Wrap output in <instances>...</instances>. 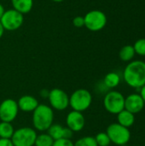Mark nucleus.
I'll use <instances>...</instances> for the list:
<instances>
[{"label": "nucleus", "mask_w": 145, "mask_h": 146, "mask_svg": "<svg viewBox=\"0 0 145 146\" xmlns=\"http://www.w3.org/2000/svg\"><path fill=\"white\" fill-rule=\"evenodd\" d=\"M37 135L33 127H22L15 130L11 141L14 146H34Z\"/></svg>", "instance_id": "5"}, {"label": "nucleus", "mask_w": 145, "mask_h": 146, "mask_svg": "<svg viewBox=\"0 0 145 146\" xmlns=\"http://www.w3.org/2000/svg\"><path fill=\"white\" fill-rule=\"evenodd\" d=\"M0 22L4 30L15 31L19 29L24 22V15L16 11L14 9L5 10Z\"/></svg>", "instance_id": "8"}, {"label": "nucleus", "mask_w": 145, "mask_h": 146, "mask_svg": "<svg viewBox=\"0 0 145 146\" xmlns=\"http://www.w3.org/2000/svg\"><path fill=\"white\" fill-rule=\"evenodd\" d=\"M3 33H4V29H3V26H2V24H1V22H0V38L3 37Z\"/></svg>", "instance_id": "30"}, {"label": "nucleus", "mask_w": 145, "mask_h": 146, "mask_svg": "<svg viewBox=\"0 0 145 146\" xmlns=\"http://www.w3.org/2000/svg\"><path fill=\"white\" fill-rule=\"evenodd\" d=\"M19 110L25 113H32L35 109L38 106L39 103L37 98L31 95L21 96L17 101Z\"/></svg>", "instance_id": "13"}, {"label": "nucleus", "mask_w": 145, "mask_h": 146, "mask_svg": "<svg viewBox=\"0 0 145 146\" xmlns=\"http://www.w3.org/2000/svg\"><path fill=\"white\" fill-rule=\"evenodd\" d=\"M117 123L125 127H131L135 122V115L127 111L126 110H123L119 114H117Z\"/></svg>", "instance_id": "15"}, {"label": "nucleus", "mask_w": 145, "mask_h": 146, "mask_svg": "<svg viewBox=\"0 0 145 146\" xmlns=\"http://www.w3.org/2000/svg\"><path fill=\"white\" fill-rule=\"evenodd\" d=\"M54 110L50 105L39 104L32 112V127L38 132H46L54 123Z\"/></svg>", "instance_id": "2"}, {"label": "nucleus", "mask_w": 145, "mask_h": 146, "mask_svg": "<svg viewBox=\"0 0 145 146\" xmlns=\"http://www.w3.org/2000/svg\"><path fill=\"white\" fill-rule=\"evenodd\" d=\"M95 139H96V142H97V146H109L110 144H111L109 137L108 136L106 132L98 133L95 136Z\"/></svg>", "instance_id": "22"}, {"label": "nucleus", "mask_w": 145, "mask_h": 146, "mask_svg": "<svg viewBox=\"0 0 145 146\" xmlns=\"http://www.w3.org/2000/svg\"><path fill=\"white\" fill-rule=\"evenodd\" d=\"M15 132V128L10 122L0 121V139H11Z\"/></svg>", "instance_id": "18"}, {"label": "nucleus", "mask_w": 145, "mask_h": 146, "mask_svg": "<svg viewBox=\"0 0 145 146\" xmlns=\"http://www.w3.org/2000/svg\"><path fill=\"white\" fill-rule=\"evenodd\" d=\"M135 53L139 56H145V38L138 39L133 45Z\"/></svg>", "instance_id": "23"}, {"label": "nucleus", "mask_w": 145, "mask_h": 146, "mask_svg": "<svg viewBox=\"0 0 145 146\" xmlns=\"http://www.w3.org/2000/svg\"><path fill=\"white\" fill-rule=\"evenodd\" d=\"M51 1H53L55 3H61V2H63L64 0H51Z\"/></svg>", "instance_id": "31"}, {"label": "nucleus", "mask_w": 145, "mask_h": 146, "mask_svg": "<svg viewBox=\"0 0 145 146\" xmlns=\"http://www.w3.org/2000/svg\"><path fill=\"white\" fill-rule=\"evenodd\" d=\"M52 146H74L73 142L71 139H61L54 141V144Z\"/></svg>", "instance_id": "24"}, {"label": "nucleus", "mask_w": 145, "mask_h": 146, "mask_svg": "<svg viewBox=\"0 0 145 146\" xmlns=\"http://www.w3.org/2000/svg\"><path fill=\"white\" fill-rule=\"evenodd\" d=\"M64 131L65 127H62L58 123H53L46 132L55 141L57 139H64Z\"/></svg>", "instance_id": "17"}, {"label": "nucleus", "mask_w": 145, "mask_h": 146, "mask_svg": "<svg viewBox=\"0 0 145 146\" xmlns=\"http://www.w3.org/2000/svg\"><path fill=\"white\" fill-rule=\"evenodd\" d=\"M73 25L77 27V28H81L83 27H85V20H84V16H75L73 19Z\"/></svg>", "instance_id": "25"}, {"label": "nucleus", "mask_w": 145, "mask_h": 146, "mask_svg": "<svg viewBox=\"0 0 145 146\" xmlns=\"http://www.w3.org/2000/svg\"><path fill=\"white\" fill-rule=\"evenodd\" d=\"M139 95L141 96V98H143V100H144V102L145 104V85L140 88V93H139Z\"/></svg>", "instance_id": "28"}, {"label": "nucleus", "mask_w": 145, "mask_h": 146, "mask_svg": "<svg viewBox=\"0 0 145 146\" xmlns=\"http://www.w3.org/2000/svg\"><path fill=\"white\" fill-rule=\"evenodd\" d=\"M49 93H50V91L48 89H42L39 92V96L41 98H43L44 99H46L49 97Z\"/></svg>", "instance_id": "27"}, {"label": "nucleus", "mask_w": 145, "mask_h": 146, "mask_svg": "<svg viewBox=\"0 0 145 146\" xmlns=\"http://www.w3.org/2000/svg\"><path fill=\"white\" fill-rule=\"evenodd\" d=\"M53 144L54 139L47 133H42L37 135L34 146H52Z\"/></svg>", "instance_id": "20"}, {"label": "nucleus", "mask_w": 145, "mask_h": 146, "mask_svg": "<svg viewBox=\"0 0 145 146\" xmlns=\"http://www.w3.org/2000/svg\"><path fill=\"white\" fill-rule=\"evenodd\" d=\"M85 125V119L81 112L75 110L70 111L66 116V127L73 133H78L83 130Z\"/></svg>", "instance_id": "11"}, {"label": "nucleus", "mask_w": 145, "mask_h": 146, "mask_svg": "<svg viewBox=\"0 0 145 146\" xmlns=\"http://www.w3.org/2000/svg\"><path fill=\"white\" fill-rule=\"evenodd\" d=\"M13 9L22 15L28 14L33 7V0H11Z\"/></svg>", "instance_id": "14"}, {"label": "nucleus", "mask_w": 145, "mask_h": 146, "mask_svg": "<svg viewBox=\"0 0 145 146\" xmlns=\"http://www.w3.org/2000/svg\"><path fill=\"white\" fill-rule=\"evenodd\" d=\"M47 99L52 110L63 111L69 107V96L62 89L53 88L50 91Z\"/></svg>", "instance_id": "9"}, {"label": "nucleus", "mask_w": 145, "mask_h": 146, "mask_svg": "<svg viewBox=\"0 0 145 146\" xmlns=\"http://www.w3.org/2000/svg\"><path fill=\"white\" fill-rule=\"evenodd\" d=\"M103 82V85L105 86V87H107L109 89H113V88L117 87L120 85L121 77L117 73L110 72L105 75Z\"/></svg>", "instance_id": "16"}, {"label": "nucleus", "mask_w": 145, "mask_h": 146, "mask_svg": "<svg viewBox=\"0 0 145 146\" xmlns=\"http://www.w3.org/2000/svg\"><path fill=\"white\" fill-rule=\"evenodd\" d=\"M5 12V9H4V7L3 6V4H1L0 3V19L2 18V16H3V13Z\"/></svg>", "instance_id": "29"}, {"label": "nucleus", "mask_w": 145, "mask_h": 146, "mask_svg": "<svg viewBox=\"0 0 145 146\" xmlns=\"http://www.w3.org/2000/svg\"><path fill=\"white\" fill-rule=\"evenodd\" d=\"M74 146H97L95 137L92 136H85L77 139L74 143Z\"/></svg>", "instance_id": "21"}, {"label": "nucleus", "mask_w": 145, "mask_h": 146, "mask_svg": "<svg viewBox=\"0 0 145 146\" xmlns=\"http://www.w3.org/2000/svg\"><path fill=\"white\" fill-rule=\"evenodd\" d=\"M85 27L91 32H98L103 29L107 24L106 15L98 9H93L84 16Z\"/></svg>", "instance_id": "7"}, {"label": "nucleus", "mask_w": 145, "mask_h": 146, "mask_svg": "<svg viewBox=\"0 0 145 146\" xmlns=\"http://www.w3.org/2000/svg\"><path fill=\"white\" fill-rule=\"evenodd\" d=\"M92 103L91 93L84 88L75 90L69 97V106L73 110L81 112L87 110Z\"/></svg>", "instance_id": "3"}, {"label": "nucleus", "mask_w": 145, "mask_h": 146, "mask_svg": "<svg viewBox=\"0 0 145 146\" xmlns=\"http://www.w3.org/2000/svg\"><path fill=\"white\" fill-rule=\"evenodd\" d=\"M144 105L143 98L138 93H132L125 98V110L134 115L141 112L144 110Z\"/></svg>", "instance_id": "12"}, {"label": "nucleus", "mask_w": 145, "mask_h": 146, "mask_svg": "<svg viewBox=\"0 0 145 146\" xmlns=\"http://www.w3.org/2000/svg\"><path fill=\"white\" fill-rule=\"evenodd\" d=\"M0 146H14L11 139H0Z\"/></svg>", "instance_id": "26"}, {"label": "nucleus", "mask_w": 145, "mask_h": 146, "mask_svg": "<svg viewBox=\"0 0 145 146\" xmlns=\"http://www.w3.org/2000/svg\"><path fill=\"white\" fill-rule=\"evenodd\" d=\"M135 50L132 45L127 44L123 46L120 52H119V56L121 58V61L123 62H130L131 60H132V58L135 56Z\"/></svg>", "instance_id": "19"}, {"label": "nucleus", "mask_w": 145, "mask_h": 146, "mask_svg": "<svg viewBox=\"0 0 145 146\" xmlns=\"http://www.w3.org/2000/svg\"><path fill=\"white\" fill-rule=\"evenodd\" d=\"M123 79L131 87L140 89L145 85V62L143 61H132L124 69Z\"/></svg>", "instance_id": "1"}, {"label": "nucleus", "mask_w": 145, "mask_h": 146, "mask_svg": "<svg viewBox=\"0 0 145 146\" xmlns=\"http://www.w3.org/2000/svg\"><path fill=\"white\" fill-rule=\"evenodd\" d=\"M104 109L112 115H117L125 110V97L117 91H110L103 98Z\"/></svg>", "instance_id": "6"}, {"label": "nucleus", "mask_w": 145, "mask_h": 146, "mask_svg": "<svg viewBox=\"0 0 145 146\" xmlns=\"http://www.w3.org/2000/svg\"><path fill=\"white\" fill-rule=\"evenodd\" d=\"M111 143L119 146L126 145L131 139V132L129 128L125 127L119 123L110 124L106 130Z\"/></svg>", "instance_id": "4"}, {"label": "nucleus", "mask_w": 145, "mask_h": 146, "mask_svg": "<svg viewBox=\"0 0 145 146\" xmlns=\"http://www.w3.org/2000/svg\"><path fill=\"white\" fill-rule=\"evenodd\" d=\"M17 101L12 98H6L0 104V121L12 123L19 113Z\"/></svg>", "instance_id": "10"}]
</instances>
